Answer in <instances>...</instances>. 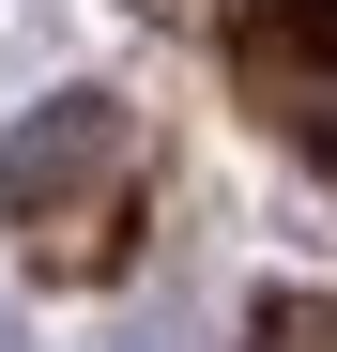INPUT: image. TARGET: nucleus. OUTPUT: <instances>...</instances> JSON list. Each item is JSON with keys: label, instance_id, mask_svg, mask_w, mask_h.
I'll list each match as a JSON object with an SVG mask.
<instances>
[{"label": "nucleus", "instance_id": "obj_1", "mask_svg": "<svg viewBox=\"0 0 337 352\" xmlns=\"http://www.w3.org/2000/svg\"><path fill=\"white\" fill-rule=\"evenodd\" d=\"M123 107H107V92H46L31 107V123L16 138H0V214H31V230H62L77 199H107V184H123Z\"/></svg>", "mask_w": 337, "mask_h": 352}, {"label": "nucleus", "instance_id": "obj_2", "mask_svg": "<svg viewBox=\"0 0 337 352\" xmlns=\"http://www.w3.org/2000/svg\"><path fill=\"white\" fill-rule=\"evenodd\" d=\"M246 77L261 92H322L337 77V0H246Z\"/></svg>", "mask_w": 337, "mask_h": 352}, {"label": "nucleus", "instance_id": "obj_3", "mask_svg": "<svg viewBox=\"0 0 337 352\" xmlns=\"http://www.w3.org/2000/svg\"><path fill=\"white\" fill-rule=\"evenodd\" d=\"M261 352H337V307H261Z\"/></svg>", "mask_w": 337, "mask_h": 352}, {"label": "nucleus", "instance_id": "obj_4", "mask_svg": "<svg viewBox=\"0 0 337 352\" xmlns=\"http://www.w3.org/2000/svg\"><path fill=\"white\" fill-rule=\"evenodd\" d=\"M0 352H31V337H16V307H0Z\"/></svg>", "mask_w": 337, "mask_h": 352}]
</instances>
